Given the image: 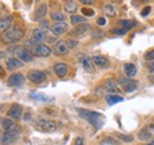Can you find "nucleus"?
I'll use <instances>...</instances> for the list:
<instances>
[{
  "mask_svg": "<svg viewBox=\"0 0 154 145\" xmlns=\"http://www.w3.org/2000/svg\"><path fill=\"white\" fill-rule=\"evenodd\" d=\"M23 66V61H20L18 58H8L6 61V67L10 71H14Z\"/></svg>",
  "mask_w": 154,
  "mask_h": 145,
  "instance_id": "nucleus-19",
  "label": "nucleus"
},
{
  "mask_svg": "<svg viewBox=\"0 0 154 145\" xmlns=\"http://www.w3.org/2000/svg\"><path fill=\"white\" fill-rule=\"evenodd\" d=\"M149 71L152 73H154V61H152V63L149 64Z\"/></svg>",
  "mask_w": 154,
  "mask_h": 145,
  "instance_id": "nucleus-44",
  "label": "nucleus"
},
{
  "mask_svg": "<svg viewBox=\"0 0 154 145\" xmlns=\"http://www.w3.org/2000/svg\"><path fill=\"white\" fill-rule=\"evenodd\" d=\"M151 6H146V7H143L142 8V11H141V16L142 17H147L148 14H149V12H151Z\"/></svg>",
  "mask_w": 154,
  "mask_h": 145,
  "instance_id": "nucleus-38",
  "label": "nucleus"
},
{
  "mask_svg": "<svg viewBox=\"0 0 154 145\" xmlns=\"http://www.w3.org/2000/svg\"><path fill=\"white\" fill-rule=\"evenodd\" d=\"M100 145H119V143H117V141L114 139L113 137H106V138L100 143Z\"/></svg>",
  "mask_w": 154,
  "mask_h": 145,
  "instance_id": "nucleus-31",
  "label": "nucleus"
},
{
  "mask_svg": "<svg viewBox=\"0 0 154 145\" xmlns=\"http://www.w3.org/2000/svg\"><path fill=\"white\" fill-rule=\"evenodd\" d=\"M89 30H90V25L88 22H82V24H78L75 26V28L71 31V34L76 37H82L84 36Z\"/></svg>",
  "mask_w": 154,
  "mask_h": 145,
  "instance_id": "nucleus-12",
  "label": "nucleus"
},
{
  "mask_svg": "<svg viewBox=\"0 0 154 145\" xmlns=\"http://www.w3.org/2000/svg\"><path fill=\"white\" fill-rule=\"evenodd\" d=\"M25 80V77L21 74V73H13L8 77L7 79V84L8 86H12V87H18L20 85H23Z\"/></svg>",
  "mask_w": 154,
  "mask_h": 145,
  "instance_id": "nucleus-11",
  "label": "nucleus"
},
{
  "mask_svg": "<svg viewBox=\"0 0 154 145\" xmlns=\"http://www.w3.org/2000/svg\"><path fill=\"white\" fill-rule=\"evenodd\" d=\"M104 12L108 17H115L116 16V11H115V7L110 4H107L104 5Z\"/></svg>",
  "mask_w": 154,
  "mask_h": 145,
  "instance_id": "nucleus-29",
  "label": "nucleus"
},
{
  "mask_svg": "<svg viewBox=\"0 0 154 145\" xmlns=\"http://www.w3.org/2000/svg\"><path fill=\"white\" fill-rule=\"evenodd\" d=\"M117 84L121 86V89L126 93H132L137 89V81L132 78H128V77H120Z\"/></svg>",
  "mask_w": 154,
  "mask_h": 145,
  "instance_id": "nucleus-4",
  "label": "nucleus"
},
{
  "mask_svg": "<svg viewBox=\"0 0 154 145\" xmlns=\"http://www.w3.org/2000/svg\"><path fill=\"white\" fill-rule=\"evenodd\" d=\"M104 89H106V91L110 92V94H116L120 91L119 86H117V83L112 78H109V79H107L104 81Z\"/></svg>",
  "mask_w": 154,
  "mask_h": 145,
  "instance_id": "nucleus-16",
  "label": "nucleus"
},
{
  "mask_svg": "<svg viewBox=\"0 0 154 145\" xmlns=\"http://www.w3.org/2000/svg\"><path fill=\"white\" fill-rule=\"evenodd\" d=\"M13 51H14L17 58L19 59L20 61H25V63L33 61V55L29 50H26L24 47H20V46H16V47H13Z\"/></svg>",
  "mask_w": 154,
  "mask_h": 145,
  "instance_id": "nucleus-5",
  "label": "nucleus"
},
{
  "mask_svg": "<svg viewBox=\"0 0 154 145\" xmlns=\"http://www.w3.org/2000/svg\"><path fill=\"white\" fill-rule=\"evenodd\" d=\"M1 125H2L4 131H8V130H11V129H13V127L16 126L14 123H13V119H11V118L4 119V120L1 122Z\"/></svg>",
  "mask_w": 154,
  "mask_h": 145,
  "instance_id": "nucleus-27",
  "label": "nucleus"
},
{
  "mask_svg": "<svg viewBox=\"0 0 154 145\" xmlns=\"http://www.w3.org/2000/svg\"><path fill=\"white\" fill-rule=\"evenodd\" d=\"M54 71L58 78H64L68 73V65L64 63H58L54 66Z\"/></svg>",
  "mask_w": 154,
  "mask_h": 145,
  "instance_id": "nucleus-18",
  "label": "nucleus"
},
{
  "mask_svg": "<svg viewBox=\"0 0 154 145\" xmlns=\"http://www.w3.org/2000/svg\"><path fill=\"white\" fill-rule=\"evenodd\" d=\"M146 145H154V139H152V141H149V142H148V143H147Z\"/></svg>",
  "mask_w": 154,
  "mask_h": 145,
  "instance_id": "nucleus-46",
  "label": "nucleus"
},
{
  "mask_svg": "<svg viewBox=\"0 0 154 145\" xmlns=\"http://www.w3.org/2000/svg\"><path fill=\"white\" fill-rule=\"evenodd\" d=\"M51 19L55 20L56 22L57 21H64L65 20V16L60 12H55V13H51Z\"/></svg>",
  "mask_w": 154,
  "mask_h": 145,
  "instance_id": "nucleus-32",
  "label": "nucleus"
},
{
  "mask_svg": "<svg viewBox=\"0 0 154 145\" xmlns=\"http://www.w3.org/2000/svg\"><path fill=\"white\" fill-rule=\"evenodd\" d=\"M79 61H81L82 67H83L87 72H94V71H95V69H94V63H93V59H91L90 57H88V55H82L81 59H79Z\"/></svg>",
  "mask_w": 154,
  "mask_h": 145,
  "instance_id": "nucleus-14",
  "label": "nucleus"
},
{
  "mask_svg": "<svg viewBox=\"0 0 154 145\" xmlns=\"http://www.w3.org/2000/svg\"><path fill=\"white\" fill-rule=\"evenodd\" d=\"M81 12H82V14L85 16V17H93V16L95 14L94 10H91V8H89V7H83V8L81 10Z\"/></svg>",
  "mask_w": 154,
  "mask_h": 145,
  "instance_id": "nucleus-34",
  "label": "nucleus"
},
{
  "mask_svg": "<svg viewBox=\"0 0 154 145\" xmlns=\"http://www.w3.org/2000/svg\"><path fill=\"white\" fill-rule=\"evenodd\" d=\"M70 49L68 47V45H66V40H59L57 41L55 45H54V47H52V53H55L56 55H64L68 53V51H69Z\"/></svg>",
  "mask_w": 154,
  "mask_h": 145,
  "instance_id": "nucleus-8",
  "label": "nucleus"
},
{
  "mask_svg": "<svg viewBox=\"0 0 154 145\" xmlns=\"http://www.w3.org/2000/svg\"><path fill=\"white\" fill-rule=\"evenodd\" d=\"M46 12H48V6L45 4H40L35 12V20H40L43 17H45Z\"/></svg>",
  "mask_w": 154,
  "mask_h": 145,
  "instance_id": "nucleus-23",
  "label": "nucleus"
},
{
  "mask_svg": "<svg viewBox=\"0 0 154 145\" xmlns=\"http://www.w3.org/2000/svg\"><path fill=\"white\" fill-rule=\"evenodd\" d=\"M39 26H40L39 28H40V30H43V31H45V30L50 28V26H49V21H48V20H40Z\"/></svg>",
  "mask_w": 154,
  "mask_h": 145,
  "instance_id": "nucleus-36",
  "label": "nucleus"
},
{
  "mask_svg": "<svg viewBox=\"0 0 154 145\" xmlns=\"http://www.w3.org/2000/svg\"><path fill=\"white\" fill-rule=\"evenodd\" d=\"M11 26H12V18H11L10 16L0 19V31L5 32V31H7Z\"/></svg>",
  "mask_w": 154,
  "mask_h": 145,
  "instance_id": "nucleus-24",
  "label": "nucleus"
},
{
  "mask_svg": "<svg viewBox=\"0 0 154 145\" xmlns=\"http://www.w3.org/2000/svg\"><path fill=\"white\" fill-rule=\"evenodd\" d=\"M77 112L84 120H87L91 126L95 127V130H100L104 124V116L100 112L85 109H77Z\"/></svg>",
  "mask_w": 154,
  "mask_h": 145,
  "instance_id": "nucleus-1",
  "label": "nucleus"
},
{
  "mask_svg": "<svg viewBox=\"0 0 154 145\" xmlns=\"http://www.w3.org/2000/svg\"><path fill=\"white\" fill-rule=\"evenodd\" d=\"M83 5H93L95 2V0H79Z\"/></svg>",
  "mask_w": 154,
  "mask_h": 145,
  "instance_id": "nucleus-43",
  "label": "nucleus"
},
{
  "mask_svg": "<svg viewBox=\"0 0 154 145\" xmlns=\"http://www.w3.org/2000/svg\"><path fill=\"white\" fill-rule=\"evenodd\" d=\"M27 78L31 83L33 84H42L46 80V73L43 72V71H39V70H32L27 73Z\"/></svg>",
  "mask_w": 154,
  "mask_h": 145,
  "instance_id": "nucleus-6",
  "label": "nucleus"
},
{
  "mask_svg": "<svg viewBox=\"0 0 154 145\" xmlns=\"http://www.w3.org/2000/svg\"><path fill=\"white\" fill-rule=\"evenodd\" d=\"M70 21H71V24H72L74 26H76V25H78V24L85 22V18H84V17H81V16L74 14V16L70 17Z\"/></svg>",
  "mask_w": 154,
  "mask_h": 145,
  "instance_id": "nucleus-30",
  "label": "nucleus"
},
{
  "mask_svg": "<svg viewBox=\"0 0 154 145\" xmlns=\"http://www.w3.org/2000/svg\"><path fill=\"white\" fill-rule=\"evenodd\" d=\"M104 36V32H102V31H94V33H93V37L94 38H100V37H103Z\"/></svg>",
  "mask_w": 154,
  "mask_h": 145,
  "instance_id": "nucleus-42",
  "label": "nucleus"
},
{
  "mask_svg": "<svg viewBox=\"0 0 154 145\" xmlns=\"http://www.w3.org/2000/svg\"><path fill=\"white\" fill-rule=\"evenodd\" d=\"M21 114H23V109H21V106L18 105V104L12 105L11 109L8 110V112H7L8 118H11L13 120H19L20 118H21Z\"/></svg>",
  "mask_w": 154,
  "mask_h": 145,
  "instance_id": "nucleus-13",
  "label": "nucleus"
},
{
  "mask_svg": "<svg viewBox=\"0 0 154 145\" xmlns=\"http://www.w3.org/2000/svg\"><path fill=\"white\" fill-rule=\"evenodd\" d=\"M66 45H68L69 49H74L75 46H77V41L72 40V39H69V40H66Z\"/></svg>",
  "mask_w": 154,
  "mask_h": 145,
  "instance_id": "nucleus-39",
  "label": "nucleus"
},
{
  "mask_svg": "<svg viewBox=\"0 0 154 145\" xmlns=\"http://www.w3.org/2000/svg\"><path fill=\"white\" fill-rule=\"evenodd\" d=\"M125 99H123V97H121V96H119V94H108L107 97H106V102L108 103V105H115L117 103H121V102H123Z\"/></svg>",
  "mask_w": 154,
  "mask_h": 145,
  "instance_id": "nucleus-25",
  "label": "nucleus"
},
{
  "mask_svg": "<svg viewBox=\"0 0 154 145\" xmlns=\"http://www.w3.org/2000/svg\"><path fill=\"white\" fill-rule=\"evenodd\" d=\"M64 10H65L66 13H70V14L75 13L77 11L76 2H75L74 0H66V1L64 2Z\"/></svg>",
  "mask_w": 154,
  "mask_h": 145,
  "instance_id": "nucleus-26",
  "label": "nucleus"
},
{
  "mask_svg": "<svg viewBox=\"0 0 154 145\" xmlns=\"http://www.w3.org/2000/svg\"><path fill=\"white\" fill-rule=\"evenodd\" d=\"M68 28H69V26L65 21H57L50 27V31L52 32L54 36H60V34L65 33L68 31Z\"/></svg>",
  "mask_w": 154,
  "mask_h": 145,
  "instance_id": "nucleus-9",
  "label": "nucleus"
},
{
  "mask_svg": "<svg viewBox=\"0 0 154 145\" xmlns=\"http://www.w3.org/2000/svg\"><path fill=\"white\" fill-rule=\"evenodd\" d=\"M117 138H119L120 141L126 142V143H131V142H133V139H134L132 135H121V133L117 135Z\"/></svg>",
  "mask_w": 154,
  "mask_h": 145,
  "instance_id": "nucleus-33",
  "label": "nucleus"
},
{
  "mask_svg": "<svg viewBox=\"0 0 154 145\" xmlns=\"http://www.w3.org/2000/svg\"><path fill=\"white\" fill-rule=\"evenodd\" d=\"M151 137H152V135H151V132H149L148 129H143V130H141L139 132V139H141V141H145V142L146 141H149Z\"/></svg>",
  "mask_w": 154,
  "mask_h": 145,
  "instance_id": "nucleus-28",
  "label": "nucleus"
},
{
  "mask_svg": "<svg viewBox=\"0 0 154 145\" xmlns=\"http://www.w3.org/2000/svg\"><path fill=\"white\" fill-rule=\"evenodd\" d=\"M141 1H145V2H146V1H148V0H141Z\"/></svg>",
  "mask_w": 154,
  "mask_h": 145,
  "instance_id": "nucleus-47",
  "label": "nucleus"
},
{
  "mask_svg": "<svg viewBox=\"0 0 154 145\" xmlns=\"http://www.w3.org/2000/svg\"><path fill=\"white\" fill-rule=\"evenodd\" d=\"M30 98H32L35 100H39V102H45V103H50L54 100L52 97H49L44 93H30Z\"/></svg>",
  "mask_w": 154,
  "mask_h": 145,
  "instance_id": "nucleus-22",
  "label": "nucleus"
},
{
  "mask_svg": "<svg viewBox=\"0 0 154 145\" xmlns=\"http://www.w3.org/2000/svg\"><path fill=\"white\" fill-rule=\"evenodd\" d=\"M123 71H125L126 77H128V78H133V77L136 75V73H137L136 66H135L134 64H132V63H127V64H125V66H123Z\"/></svg>",
  "mask_w": 154,
  "mask_h": 145,
  "instance_id": "nucleus-21",
  "label": "nucleus"
},
{
  "mask_svg": "<svg viewBox=\"0 0 154 145\" xmlns=\"http://www.w3.org/2000/svg\"><path fill=\"white\" fill-rule=\"evenodd\" d=\"M37 126L44 132H55L57 130L56 122L49 120V119H39V120H37Z\"/></svg>",
  "mask_w": 154,
  "mask_h": 145,
  "instance_id": "nucleus-7",
  "label": "nucleus"
},
{
  "mask_svg": "<svg viewBox=\"0 0 154 145\" xmlns=\"http://www.w3.org/2000/svg\"><path fill=\"white\" fill-rule=\"evenodd\" d=\"M117 25L120 28L125 30V31H129L131 28H133L134 26H136V22L134 20H128V19H121L117 21Z\"/></svg>",
  "mask_w": 154,
  "mask_h": 145,
  "instance_id": "nucleus-20",
  "label": "nucleus"
},
{
  "mask_svg": "<svg viewBox=\"0 0 154 145\" xmlns=\"http://www.w3.org/2000/svg\"><path fill=\"white\" fill-rule=\"evenodd\" d=\"M110 33H114L116 36H125L127 33V31H125L122 28H113V30H110Z\"/></svg>",
  "mask_w": 154,
  "mask_h": 145,
  "instance_id": "nucleus-35",
  "label": "nucleus"
},
{
  "mask_svg": "<svg viewBox=\"0 0 154 145\" xmlns=\"http://www.w3.org/2000/svg\"><path fill=\"white\" fill-rule=\"evenodd\" d=\"M32 55H36V57H42V58L49 57V55H51V50H50L49 46H46V45H44V44H38V45H36V46L33 47Z\"/></svg>",
  "mask_w": 154,
  "mask_h": 145,
  "instance_id": "nucleus-10",
  "label": "nucleus"
},
{
  "mask_svg": "<svg viewBox=\"0 0 154 145\" xmlns=\"http://www.w3.org/2000/svg\"><path fill=\"white\" fill-rule=\"evenodd\" d=\"M23 37H24V30L18 25H14L1 34V41L6 45H13L18 43Z\"/></svg>",
  "mask_w": 154,
  "mask_h": 145,
  "instance_id": "nucleus-2",
  "label": "nucleus"
},
{
  "mask_svg": "<svg viewBox=\"0 0 154 145\" xmlns=\"http://www.w3.org/2000/svg\"><path fill=\"white\" fill-rule=\"evenodd\" d=\"M4 75H5V71H4V69H2L1 65H0V78L4 77Z\"/></svg>",
  "mask_w": 154,
  "mask_h": 145,
  "instance_id": "nucleus-45",
  "label": "nucleus"
},
{
  "mask_svg": "<svg viewBox=\"0 0 154 145\" xmlns=\"http://www.w3.org/2000/svg\"><path fill=\"white\" fill-rule=\"evenodd\" d=\"M35 43H37V44H40V43H43L45 39H46V33H45V31H43V30H40V28H35L33 31H32V38H31Z\"/></svg>",
  "mask_w": 154,
  "mask_h": 145,
  "instance_id": "nucleus-17",
  "label": "nucleus"
},
{
  "mask_svg": "<svg viewBox=\"0 0 154 145\" xmlns=\"http://www.w3.org/2000/svg\"><path fill=\"white\" fill-rule=\"evenodd\" d=\"M72 145H84V141H83V138H82V137H76Z\"/></svg>",
  "mask_w": 154,
  "mask_h": 145,
  "instance_id": "nucleus-41",
  "label": "nucleus"
},
{
  "mask_svg": "<svg viewBox=\"0 0 154 145\" xmlns=\"http://www.w3.org/2000/svg\"><path fill=\"white\" fill-rule=\"evenodd\" d=\"M96 22L98 26H104V25L107 24V20H106V18H103V17H100V18L96 20Z\"/></svg>",
  "mask_w": 154,
  "mask_h": 145,
  "instance_id": "nucleus-40",
  "label": "nucleus"
},
{
  "mask_svg": "<svg viewBox=\"0 0 154 145\" xmlns=\"http://www.w3.org/2000/svg\"><path fill=\"white\" fill-rule=\"evenodd\" d=\"M19 135L20 130L18 126H14L8 131H4V133H1V136H0V143L4 145L12 144L19 138Z\"/></svg>",
  "mask_w": 154,
  "mask_h": 145,
  "instance_id": "nucleus-3",
  "label": "nucleus"
},
{
  "mask_svg": "<svg viewBox=\"0 0 154 145\" xmlns=\"http://www.w3.org/2000/svg\"><path fill=\"white\" fill-rule=\"evenodd\" d=\"M91 59H93L94 65H96L97 67H100V69H107L110 65L109 64V60L106 57H103V55H95Z\"/></svg>",
  "mask_w": 154,
  "mask_h": 145,
  "instance_id": "nucleus-15",
  "label": "nucleus"
},
{
  "mask_svg": "<svg viewBox=\"0 0 154 145\" xmlns=\"http://www.w3.org/2000/svg\"><path fill=\"white\" fill-rule=\"evenodd\" d=\"M145 59H146V60H149V61L154 60V49L153 50H149L148 52H146V55H145Z\"/></svg>",
  "mask_w": 154,
  "mask_h": 145,
  "instance_id": "nucleus-37",
  "label": "nucleus"
}]
</instances>
